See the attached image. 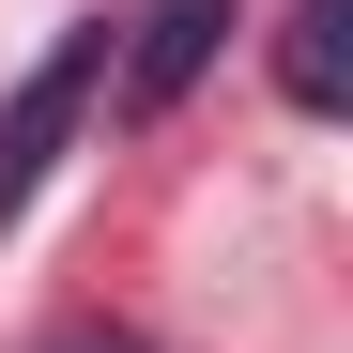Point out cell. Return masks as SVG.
I'll list each match as a JSON object with an SVG mask.
<instances>
[{"mask_svg":"<svg viewBox=\"0 0 353 353\" xmlns=\"http://www.w3.org/2000/svg\"><path fill=\"white\" fill-rule=\"evenodd\" d=\"M246 31V0H139L123 16V62H108V92H123V123H169V108L200 92V62Z\"/></svg>","mask_w":353,"mask_h":353,"instance_id":"cell-2","label":"cell"},{"mask_svg":"<svg viewBox=\"0 0 353 353\" xmlns=\"http://www.w3.org/2000/svg\"><path fill=\"white\" fill-rule=\"evenodd\" d=\"M276 92L307 108V123L353 108V0H292V16H276Z\"/></svg>","mask_w":353,"mask_h":353,"instance_id":"cell-3","label":"cell"},{"mask_svg":"<svg viewBox=\"0 0 353 353\" xmlns=\"http://www.w3.org/2000/svg\"><path fill=\"white\" fill-rule=\"evenodd\" d=\"M62 353H123V338H62Z\"/></svg>","mask_w":353,"mask_h":353,"instance_id":"cell-4","label":"cell"},{"mask_svg":"<svg viewBox=\"0 0 353 353\" xmlns=\"http://www.w3.org/2000/svg\"><path fill=\"white\" fill-rule=\"evenodd\" d=\"M108 62H123V16H62V46L0 92V230L46 200V169L77 154V123L108 108Z\"/></svg>","mask_w":353,"mask_h":353,"instance_id":"cell-1","label":"cell"}]
</instances>
